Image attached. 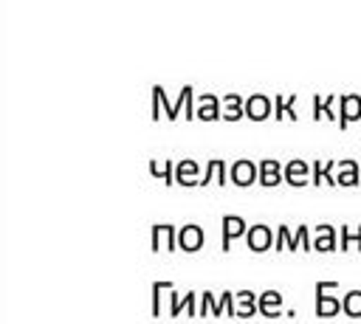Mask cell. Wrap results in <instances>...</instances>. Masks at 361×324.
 Listing matches in <instances>:
<instances>
[{"instance_id":"obj_1","label":"cell","mask_w":361,"mask_h":324,"mask_svg":"<svg viewBox=\"0 0 361 324\" xmlns=\"http://www.w3.org/2000/svg\"><path fill=\"white\" fill-rule=\"evenodd\" d=\"M355 121H361V96L358 93L338 96V130H347Z\"/></svg>"},{"instance_id":"obj_2","label":"cell","mask_w":361,"mask_h":324,"mask_svg":"<svg viewBox=\"0 0 361 324\" xmlns=\"http://www.w3.org/2000/svg\"><path fill=\"white\" fill-rule=\"evenodd\" d=\"M282 175H285V183H288V186L302 189V186H307V183L313 180V166H310L307 161H302V158H293V161L285 163Z\"/></svg>"},{"instance_id":"obj_3","label":"cell","mask_w":361,"mask_h":324,"mask_svg":"<svg viewBox=\"0 0 361 324\" xmlns=\"http://www.w3.org/2000/svg\"><path fill=\"white\" fill-rule=\"evenodd\" d=\"M228 177H231L234 186H251V183L259 177V166H257L254 161H248V158H240V161L231 163Z\"/></svg>"},{"instance_id":"obj_4","label":"cell","mask_w":361,"mask_h":324,"mask_svg":"<svg viewBox=\"0 0 361 324\" xmlns=\"http://www.w3.org/2000/svg\"><path fill=\"white\" fill-rule=\"evenodd\" d=\"M336 183L344 189H353L361 183V166L358 161L347 158V161H336Z\"/></svg>"},{"instance_id":"obj_5","label":"cell","mask_w":361,"mask_h":324,"mask_svg":"<svg viewBox=\"0 0 361 324\" xmlns=\"http://www.w3.org/2000/svg\"><path fill=\"white\" fill-rule=\"evenodd\" d=\"M245 234H248V225H245V220L240 214H226L223 217V251H228L231 242L237 237H245Z\"/></svg>"},{"instance_id":"obj_6","label":"cell","mask_w":361,"mask_h":324,"mask_svg":"<svg viewBox=\"0 0 361 324\" xmlns=\"http://www.w3.org/2000/svg\"><path fill=\"white\" fill-rule=\"evenodd\" d=\"M245 239H248V248H251V251L262 254V251H268V248L274 245V239H276V237H274V231H271L268 225L257 223V225H251V228H248Z\"/></svg>"},{"instance_id":"obj_7","label":"cell","mask_w":361,"mask_h":324,"mask_svg":"<svg viewBox=\"0 0 361 324\" xmlns=\"http://www.w3.org/2000/svg\"><path fill=\"white\" fill-rule=\"evenodd\" d=\"M313 231L319 234V237L313 239V248H316L319 254H333V251H338V231H336L333 225L322 223V225H316Z\"/></svg>"},{"instance_id":"obj_8","label":"cell","mask_w":361,"mask_h":324,"mask_svg":"<svg viewBox=\"0 0 361 324\" xmlns=\"http://www.w3.org/2000/svg\"><path fill=\"white\" fill-rule=\"evenodd\" d=\"M271 107H274V101L268 96H262V93H254V96L245 99V116L251 121H265L271 116Z\"/></svg>"},{"instance_id":"obj_9","label":"cell","mask_w":361,"mask_h":324,"mask_svg":"<svg viewBox=\"0 0 361 324\" xmlns=\"http://www.w3.org/2000/svg\"><path fill=\"white\" fill-rule=\"evenodd\" d=\"M282 163H276L274 158H265V161H259V183L265 186V189H274V186H279L282 180H285V175H282Z\"/></svg>"},{"instance_id":"obj_10","label":"cell","mask_w":361,"mask_h":324,"mask_svg":"<svg viewBox=\"0 0 361 324\" xmlns=\"http://www.w3.org/2000/svg\"><path fill=\"white\" fill-rule=\"evenodd\" d=\"M341 313V299L336 296H324V287L316 285V316L319 318H333Z\"/></svg>"},{"instance_id":"obj_11","label":"cell","mask_w":361,"mask_h":324,"mask_svg":"<svg viewBox=\"0 0 361 324\" xmlns=\"http://www.w3.org/2000/svg\"><path fill=\"white\" fill-rule=\"evenodd\" d=\"M257 307L265 318H279L282 316V293L276 290H265L259 299H257Z\"/></svg>"},{"instance_id":"obj_12","label":"cell","mask_w":361,"mask_h":324,"mask_svg":"<svg viewBox=\"0 0 361 324\" xmlns=\"http://www.w3.org/2000/svg\"><path fill=\"white\" fill-rule=\"evenodd\" d=\"M220 104H223V101H220L217 96L206 93V96L197 99V110H195V116L203 118V121H214V118H220Z\"/></svg>"},{"instance_id":"obj_13","label":"cell","mask_w":361,"mask_h":324,"mask_svg":"<svg viewBox=\"0 0 361 324\" xmlns=\"http://www.w3.org/2000/svg\"><path fill=\"white\" fill-rule=\"evenodd\" d=\"M178 245L183 251H197L203 245V228L200 225H183L178 234Z\"/></svg>"},{"instance_id":"obj_14","label":"cell","mask_w":361,"mask_h":324,"mask_svg":"<svg viewBox=\"0 0 361 324\" xmlns=\"http://www.w3.org/2000/svg\"><path fill=\"white\" fill-rule=\"evenodd\" d=\"M310 166H313V180H310L313 186H322V183H327V186H338L336 177H333L336 161H327V163H324V161H313Z\"/></svg>"},{"instance_id":"obj_15","label":"cell","mask_w":361,"mask_h":324,"mask_svg":"<svg viewBox=\"0 0 361 324\" xmlns=\"http://www.w3.org/2000/svg\"><path fill=\"white\" fill-rule=\"evenodd\" d=\"M333 101H336V96H313V121H322L324 116H327V121H338V116H336V110H333Z\"/></svg>"},{"instance_id":"obj_16","label":"cell","mask_w":361,"mask_h":324,"mask_svg":"<svg viewBox=\"0 0 361 324\" xmlns=\"http://www.w3.org/2000/svg\"><path fill=\"white\" fill-rule=\"evenodd\" d=\"M175 180L178 183H183V186H192V183H200V169H197V163L195 161H180L178 166H175Z\"/></svg>"},{"instance_id":"obj_17","label":"cell","mask_w":361,"mask_h":324,"mask_svg":"<svg viewBox=\"0 0 361 324\" xmlns=\"http://www.w3.org/2000/svg\"><path fill=\"white\" fill-rule=\"evenodd\" d=\"M223 118L226 121H237V118H243L245 116V99L243 96H237V93H228L226 99H223Z\"/></svg>"},{"instance_id":"obj_18","label":"cell","mask_w":361,"mask_h":324,"mask_svg":"<svg viewBox=\"0 0 361 324\" xmlns=\"http://www.w3.org/2000/svg\"><path fill=\"white\" fill-rule=\"evenodd\" d=\"M293 101H296V96H276L274 99V118L276 121H282V118H288V121H296V110H293Z\"/></svg>"},{"instance_id":"obj_19","label":"cell","mask_w":361,"mask_h":324,"mask_svg":"<svg viewBox=\"0 0 361 324\" xmlns=\"http://www.w3.org/2000/svg\"><path fill=\"white\" fill-rule=\"evenodd\" d=\"M234 301H237V316L240 318H248V316H254L259 307H257V296L251 293V290H240L237 296H234Z\"/></svg>"},{"instance_id":"obj_20","label":"cell","mask_w":361,"mask_h":324,"mask_svg":"<svg viewBox=\"0 0 361 324\" xmlns=\"http://www.w3.org/2000/svg\"><path fill=\"white\" fill-rule=\"evenodd\" d=\"M212 177H217V183L220 186H226V163L223 161H209V166H206V172H203V177H200V186H209L212 183Z\"/></svg>"},{"instance_id":"obj_21","label":"cell","mask_w":361,"mask_h":324,"mask_svg":"<svg viewBox=\"0 0 361 324\" xmlns=\"http://www.w3.org/2000/svg\"><path fill=\"white\" fill-rule=\"evenodd\" d=\"M341 313L350 318H361V290H350L341 299Z\"/></svg>"},{"instance_id":"obj_22","label":"cell","mask_w":361,"mask_h":324,"mask_svg":"<svg viewBox=\"0 0 361 324\" xmlns=\"http://www.w3.org/2000/svg\"><path fill=\"white\" fill-rule=\"evenodd\" d=\"M149 172H152L155 177H164L166 183H172V163H169V161H164L161 166H158V161H149Z\"/></svg>"},{"instance_id":"obj_23","label":"cell","mask_w":361,"mask_h":324,"mask_svg":"<svg viewBox=\"0 0 361 324\" xmlns=\"http://www.w3.org/2000/svg\"><path fill=\"white\" fill-rule=\"evenodd\" d=\"M290 239H293L290 228H288V225H279V228H276V239H274V248H276V251H282V245L288 248V245H290Z\"/></svg>"},{"instance_id":"obj_24","label":"cell","mask_w":361,"mask_h":324,"mask_svg":"<svg viewBox=\"0 0 361 324\" xmlns=\"http://www.w3.org/2000/svg\"><path fill=\"white\" fill-rule=\"evenodd\" d=\"M350 245H353V231H350V225H341V228H338V251L347 254Z\"/></svg>"},{"instance_id":"obj_25","label":"cell","mask_w":361,"mask_h":324,"mask_svg":"<svg viewBox=\"0 0 361 324\" xmlns=\"http://www.w3.org/2000/svg\"><path fill=\"white\" fill-rule=\"evenodd\" d=\"M293 237H296L299 248H305V251H310V248H313V245H310V228H307L305 223H302V225L296 228V234H293Z\"/></svg>"},{"instance_id":"obj_26","label":"cell","mask_w":361,"mask_h":324,"mask_svg":"<svg viewBox=\"0 0 361 324\" xmlns=\"http://www.w3.org/2000/svg\"><path fill=\"white\" fill-rule=\"evenodd\" d=\"M353 245H355V251H361V225L353 231Z\"/></svg>"}]
</instances>
